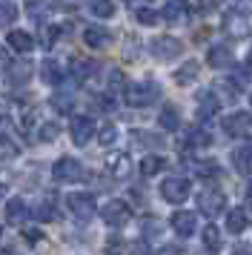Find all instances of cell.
<instances>
[{
    "mask_svg": "<svg viewBox=\"0 0 252 255\" xmlns=\"http://www.w3.org/2000/svg\"><path fill=\"white\" fill-rule=\"evenodd\" d=\"M160 95H163V89L155 81H135L124 86V101L129 106H149L160 101Z\"/></svg>",
    "mask_w": 252,
    "mask_h": 255,
    "instance_id": "6da1fadb",
    "label": "cell"
},
{
    "mask_svg": "<svg viewBox=\"0 0 252 255\" xmlns=\"http://www.w3.org/2000/svg\"><path fill=\"white\" fill-rule=\"evenodd\" d=\"M192 195V184H189V178H163V184H160V198L163 201H169V204H183L186 198Z\"/></svg>",
    "mask_w": 252,
    "mask_h": 255,
    "instance_id": "7a4b0ae2",
    "label": "cell"
},
{
    "mask_svg": "<svg viewBox=\"0 0 252 255\" xmlns=\"http://www.w3.org/2000/svg\"><path fill=\"white\" fill-rule=\"evenodd\" d=\"M52 178L57 184H78V181L86 178V172H83V163L78 158H60L52 169Z\"/></svg>",
    "mask_w": 252,
    "mask_h": 255,
    "instance_id": "3957f363",
    "label": "cell"
},
{
    "mask_svg": "<svg viewBox=\"0 0 252 255\" xmlns=\"http://www.w3.org/2000/svg\"><path fill=\"white\" fill-rule=\"evenodd\" d=\"M101 218L106 221V227H115V230H118V227H126V224L132 221V209H129L126 201H118V198H115V201H109V204L101 209Z\"/></svg>",
    "mask_w": 252,
    "mask_h": 255,
    "instance_id": "277c9868",
    "label": "cell"
},
{
    "mask_svg": "<svg viewBox=\"0 0 252 255\" xmlns=\"http://www.w3.org/2000/svg\"><path fill=\"white\" fill-rule=\"evenodd\" d=\"M66 207L78 221H89L92 215H95V198H92L89 192H72V195L66 198Z\"/></svg>",
    "mask_w": 252,
    "mask_h": 255,
    "instance_id": "5b68a950",
    "label": "cell"
},
{
    "mask_svg": "<svg viewBox=\"0 0 252 255\" xmlns=\"http://www.w3.org/2000/svg\"><path fill=\"white\" fill-rule=\"evenodd\" d=\"M224 132L232 138H250L252 135V112H232L224 121Z\"/></svg>",
    "mask_w": 252,
    "mask_h": 255,
    "instance_id": "8992f818",
    "label": "cell"
},
{
    "mask_svg": "<svg viewBox=\"0 0 252 255\" xmlns=\"http://www.w3.org/2000/svg\"><path fill=\"white\" fill-rule=\"evenodd\" d=\"M163 20L172 26H186L192 20V9H189V3L186 0H169L166 6H163Z\"/></svg>",
    "mask_w": 252,
    "mask_h": 255,
    "instance_id": "52a82bcc",
    "label": "cell"
},
{
    "mask_svg": "<svg viewBox=\"0 0 252 255\" xmlns=\"http://www.w3.org/2000/svg\"><path fill=\"white\" fill-rule=\"evenodd\" d=\"M69 132H72V140L78 146H86L92 140V135H95V121L89 115H75L72 124H69Z\"/></svg>",
    "mask_w": 252,
    "mask_h": 255,
    "instance_id": "ba28073f",
    "label": "cell"
},
{
    "mask_svg": "<svg viewBox=\"0 0 252 255\" xmlns=\"http://www.w3.org/2000/svg\"><path fill=\"white\" fill-rule=\"evenodd\" d=\"M181 52H183V46H181V40H178V37L160 35V37L152 40V55H155L158 60H172V58H178Z\"/></svg>",
    "mask_w": 252,
    "mask_h": 255,
    "instance_id": "9c48e42d",
    "label": "cell"
},
{
    "mask_svg": "<svg viewBox=\"0 0 252 255\" xmlns=\"http://www.w3.org/2000/svg\"><path fill=\"white\" fill-rule=\"evenodd\" d=\"M106 169H109L115 181H124V178L132 175V158L126 152H109L106 155Z\"/></svg>",
    "mask_w": 252,
    "mask_h": 255,
    "instance_id": "30bf717a",
    "label": "cell"
},
{
    "mask_svg": "<svg viewBox=\"0 0 252 255\" xmlns=\"http://www.w3.org/2000/svg\"><path fill=\"white\" fill-rule=\"evenodd\" d=\"M224 207H227V198H224V192H218V189H204L201 195H198V209L204 212V215H218V212H224Z\"/></svg>",
    "mask_w": 252,
    "mask_h": 255,
    "instance_id": "8fae6325",
    "label": "cell"
},
{
    "mask_svg": "<svg viewBox=\"0 0 252 255\" xmlns=\"http://www.w3.org/2000/svg\"><path fill=\"white\" fill-rule=\"evenodd\" d=\"M172 230L178 232L181 238H189L195 232V212H186V209H178L175 215H172Z\"/></svg>",
    "mask_w": 252,
    "mask_h": 255,
    "instance_id": "7c38bea8",
    "label": "cell"
},
{
    "mask_svg": "<svg viewBox=\"0 0 252 255\" xmlns=\"http://www.w3.org/2000/svg\"><path fill=\"white\" fill-rule=\"evenodd\" d=\"M232 166H235V172H241V175H252V146L250 143L235 146V152H232Z\"/></svg>",
    "mask_w": 252,
    "mask_h": 255,
    "instance_id": "4fadbf2b",
    "label": "cell"
},
{
    "mask_svg": "<svg viewBox=\"0 0 252 255\" xmlns=\"http://www.w3.org/2000/svg\"><path fill=\"white\" fill-rule=\"evenodd\" d=\"M83 40H86L89 49H103V46H109L112 35H109V29H103V26H86V29H83Z\"/></svg>",
    "mask_w": 252,
    "mask_h": 255,
    "instance_id": "5bb4252c",
    "label": "cell"
},
{
    "mask_svg": "<svg viewBox=\"0 0 252 255\" xmlns=\"http://www.w3.org/2000/svg\"><path fill=\"white\" fill-rule=\"evenodd\" d=\"M247 29H250V23H247V17L241 12H227L224 14V32L232 37H244L247 35Z\"/></svg>",
    "mask_w": 252,
    "mask_h": 255,
    "instance_id": "9a60e30c",
    "label": "cell"
},
{
    "mask_svg": "<svg viewBox=\"0 0 252 255\" xmlns=\"http://www.w3.org/2000/svg\"><path fill=\"white\" fill-rule=\"evenodd\" d=\"M26 218H29V204L23 198H11L6 204V221L9 224H23Z\"/></svg>",
    "mask_w": 252,
    "mask_h": 255,
    "instance_id": "2e32d148",
    "label": "cell"
},
{
    "mask_svg": "<svg viewBox=\"0 0 252 255\" xmlns=\"http://www.w3.org/2000/svg\"><path fill=\"white\" fill-rule=\"evenodd\" d=\"M221 109V101H218L215 92H201L198 95V118L204 121V118H212Z\"/></svg>",
    "mask_w": 252,
    "mask_h": 255,
    "instance_id": "e0dca14e",
    "label": "cell"
},
{
    "mask_svg": "<svg viewBox=\"0 0 252 255\" xmlns=\"http://www.w3.org/2000/svg\"><path fill=\"white\" fill-rule=\"evenodd\" d=\"M206 63L212 69H227V66H232V52L227 46H212L206 52Z\"/></svg>",
    "mask_w": 252,
    "mask_h": 255,
    "instance_id": "ac0fdd59",
    "label": "cell"
},
{
    "mask_svg": "<svg viewBox=\"0 0 252 255\" xmlns=\"http://www.w3.org/2000/svg\"><path fill=\"white\" fill-rule=\"evenodd\" d=\"M9 46L14 49L17 55H29L34 49V37L29 35V32H20V29H17V32H9Z\"/></svg>",
    "mask_w": 252,
    "mask_h": 255,
    "instance_id": "d6986e66",
    "label": "cell"
},
{
    "mask_svg": "<svg viewBox=\"0 0 252 255\" xmlns=\"http://www.w3.org/2000/svg\"><path fill=\"white\" fill-rule=\"evenodd\" d=\"M60 78H63V69H60V63L52 58H46L43 63H40V81L49 83V86H55V83H60Z\"/></svg>",
    "mask_w": 252,
    "mask_h": 255,
    "instance_id": "ffe728a7",
    "label": "cell"
},
{
    "mask_svg": "<svg viewBox=\"0 0 252 255\" xmlns=\"http://www.w3.org/2000/svg\"><path fill=\"white\" fill-rule=\"evenodd\" d=\"M247 224H250V215H247V209H229V215H227V230L232 232V235H238V232L247 230Z\"/></svg>",
    "mask_w": 252,
    "mask_h": 255,
    "instance_id": "44dd1931",
    "label": "cell"
},
{
    "mask_svg": "<svg viewBox=\"0 0 252 255\" xmlns=\"http://www.w3.org/2000/svg\"><path fill=\"white\" fill-rule=\"evenodd\" d=\"M158 124L166 129V132H175V129L181 127V112H178V106H172V104L163 106V109H160Z\"/></svg>",
    "mask_w": 252,
    "mask_h": 255,
    "instance_id": "7402d4cb",
    "label": "cell"
},
{
    "mask_svg": "<svg viewBox=\"0 0 252 255\" xmlns=\"http://www.w3.org/2000/svg\"><path fill=\"white\" fill-rule=\"evenodd\" d=\"M34 218L37 221H52L55 218V195H43L34 207Z\"/></svg>",
    "mask_w": 252,
    "mask_h": 255,
    "instance_id": "603a6c76",
    "label": "cell"
},
{
    "mask_svg": "<svg viewBox=\"0 0 252 255\" xmlns=\"http://www.w3.org/2000/svg\"><path fill=\"white\" fill-rule=\"evenodd\" d=\"M198 69H201V66H198L195 60H186V63H183L181 69L175 72V83H181V86L192 83V81H195V75H198Z\"/></svg>",
    "mask_w": 252,
    "mask_h": 255,
    "instance_id": "cb8c5ba5",
    "label": "cell"
},
{
    "mask_svg": "<svg viewBox=\"0 0 252 255\" xmlns=\"http://www.w3.org/2000/svg\"><path fill=\"white\" fill-rule=\"evenodd\" d=\"M135 17H137V23H143V26H155V23H160L163 12L152 9V6H140V9H135Z\"/></svg>",
    "mask_w": 252,
    "mask_h": 255,
    "instance_id": "d4e9b609",
    "label": "cell"
},
{
    "mask_svg": "<svg viewBox=\"0 0 252 255\" xmlns=\"http://www.w3.org/2000/svg\"><path fill=\"white\" fill-rule=\"evenodd\" d=\"M17 152H20V146H17L6 132H0V161H11V158H17Z\"/></svg>",
    "mask_w": 252,
    "mask_h": 255,
    "instance_id": "484cf974",
    "label": "cell"
},
{
    "mask_svg": "<svg viewBox=\"0 0 252 255\" xmlns=\"http://www.w3.org/2000/svg\"><path fill=\"white\" fill-rule=\"evenodd\" d=\"M160 169H166V161H163L160 155H146V158L140 161V172L143 175H158Z\"/></svg>",
    "mask_w": 252,
    "mask_h": 255,
    "instance_id": "4316f807",
    "label": "cell"
},
{
    "mask_svg": "<svg viewBox=\"0 0 252 255\" xmlns=\"http://www.w3.org/2000/svg\"><path fill=\"white\" fill-rule=\"evenodd\" d=\"M29 75H32V63H29V60H20V63H11V66H9V78H11V81H14V83H17V81H29Z\"/></svg>",
    "mask_w": 252,
    "mask_h": 255,
    "instance_id": "83f0119b",
    "label": "cell"
},
{
    "mask_svg": "<svg viewBox=\"0 0 252 255\" xmlns=\"http://www.w3.org/2000/svg\"><path fill=\"white\" fill-rule=\"evenodd\" d=\"M89 12L95 14V17H112L115 3L112 0H89Z\"/></svg>",
    "mask_w": 252,
    "mask_h": 255,
    "instance_id": "f1b7e54d",
    "label": "cell"
},
{
    "mask_svg": "<svg viewBox=\"0 0 252 255\" xmlns=\"http://www.w3.org/2000/svg\"><path fill=\"white\" fill-rule=\"evenodd\" d=\"M204 247H209L212 253L221 250V232H218V227H212V224L204 227Z\"/></svg>",
    "mask_w": 252,
    "mask_h": 255,
    "instance_id": "f546056e",
    "label": "cell"
},
{
    "mask_svg": "<svg viewBox=\"0 0 252 255\" xmlns=\"http://www.w3.org/2000/svg\"><path fill=\"white\" fill-rule=\"evenodd\" d=\"M57 135H60V124H55V121H46V124L37 127V138L46 140V143H49V140H55Z\"/></svg>",
    "mask_w": 252,
    "mask_h": 255,
    "instance_id": "4dcf8cb0",
    "label": "cell"
},
{
    "mask_svg": "<svg viewBox=\"0 0 252 255\" xmlns=\"http://www.w3.org/2000/svg\"><path fill=\"white\" fill-rule=\"evenodd\" d=\"M195 172L201 175V178H212V175L221 172V166H218V161H195Z\"/></svg>",
    "mask_w": 252,
    "mask_h": 255,
    "instance_id": "1f68e13d",
    "label": "cell"
},
{
    "mask_svg": "<svg viewBox=\"0 0 252 255\" xmlns=\"http://www.w3.org/2000/svg\"><path fill=\"white\" fill-rule=\"evenodd\" d=\"M115 138H118V129H115V124H103V127L98 129V140H101V146H112Z\"/></svg>",
    "mask_w": 252,
    "mask_h": 255,
    "instance_id": "d6a6232c",
    "label": "cell"
},
{
    "mask_svg": "<svg viewBox=\"0 0 252 255\" xmlns=\"http://www.w3.org/2000/svg\"><path fill=\"white\" fill-rule=\"evenodd\" d=\"M14 20H17V6L0 3V26H11Z\"/></svg>",
    "mask_w": 252,
    "mask_h": 255,
    "instance_id": "836d02e7",
    "label": "cell"
},
{
    "mask_svg": "<svg viewBox=\"0 0 252 255\" xmlns=\"http://www.w3.org/2000/svg\"><path fill=\"white\" fill-rule=\"evenodd\" d=\"M72 106H75V98L72 95H55L52 98V109L55 112H72Z\"/></svg>",
    "mask_w": 252,
    "mask_h": 255,
    "instance_id": "e575fe53",
    "label": "cell"
},
{
    "mask_svg": "<svg viewBox=\"0 0 252 255\" xmlns=\"http://www.w3.org/2000/svg\"><path fill=\"white\" fill-rule=\"evenodd\" d=\"M89 72H92V63H89V60H83V58H75V60H72V75H75L78 81H83Z\"/></svg>",
    "mask_w": 252,
    "mask_h": 255,
    "instance_id": "d590c367",
    "label": "cell"
},
{
    "mask_svg": "<svg viewBox=\"0 0 252 255\" xmlns=\"http://www.w3.org/2000/svg\"><path fill=\"white\" fill-rule=\"evenodd\" d=\"M209 143H212V135H209V132H201V129H198V132L189 135V146H209Z\"/></svg>",
    "mask_w": 252,
    "mask_h": 255,
    "instance_id": "8d00e7d4",
    "label": "cell"
},
{
    "mask_svg": "<svg viewBox=\"0 0 252 255\" xmlns=\"http://www.w3.org/2000/svg\"><path fill=\"white\" fill-rule=\"evenodd\" d=\"M46 3H52V0H23V6H26L34 17H37L40 12H46Z\"/></svg>",
    "mask_w": 252,
    "mask_h": 255,
    "instance_id": "74e56055",
    "label": "cell"
},
{
    "mask_svg": "<svg viewBox=\"0 0 252 255\" xmlns=\"http://www.w3.org/2000/svg\"><path fill=\"white\" fill-rule=\"evenodd\" d=\"M126 253H129V255H149V250H146V244H143V241H135V244H129V247H126Z\"/></svg>",
    "mask_w": 252,
    "mask_h": 255,
    "instance_id": "f35d334b",
    "label": "cell"
},
{
    "mask_svg": "<svg viewBox=\"0 0 252 255\" xmlns=\"http://www.w3.org/2000/svg\"><path fill=\"white\" fill-rule=\"evenodd\" d=\"M60 32H63L60 26H49V29H46V46H52L57 37H60Z\"/></svg>",
    "mask_w": 252,
    "mask_h": 255,
    "instance_id": "ab89813d",
    "label": "cell"
},
{
    "mask_svg": "<svg viewBox=\"0 0 252 255\" xmlns=\"http://www.w3.org/2000/svg\"><path fill=\"white\" fill-rule=\"evenodd\" d=\"M109 86H124V75H121L118 69L109 72Z\"/></svg>",
    "mask_w": 252,
    "mask_h": 255,
    "instance_id": "60d3db41",
    "label": "cell"
},
{
    "mask_svg": "<svg viewBox=\"0 0 252 255\" xmlns=\"http://www.w3.org/2000/svg\"><path fill=\"white\" fill-rule=\"evenodd\" d=\"M26 238H29V241H40V238H43V232H40V230H26Z\"/></svg>",
    "mask_w": 252,
    "mask_h": 255,
    "instance_id": "b9f144b4",
    "label": "cell"
},
{
    "mask_svg": "<svg viewBox=\"0 0 252 255\" xmlns=\"http://www.w3.org/2000/svg\"><path fill=\"white\" fill-rule=\"evenodd\" d=\"M158 255H181V247H163Z\"/></svg>",
    "mask_w": 252,
    "mask_h": 255,
    "instance_id": "7bdbcfd3",
    "label": "cell"
},
{
    "mask_svg": "<svg viewBox=\"0 0 252 255\" xmlns=\"http://www.w3.org/2000/svg\"><path fill=\"white\" fill-rule=\"evenodd\" d=\"M215 9V0H201V12H212Z\"/></svg>",
    "mask_w": 252,
    "mask_h": 255,
    "instance_id": "ee69618b",
    "label": "cell"
},
{
    "mask_svg": "<svg viewBox=\"0 0 252 255\" xmlns=\"http://www.w3.org/2000/svg\"><path fill=\"white\" fill-rule=\"evenodd\" d=\"M247 204H250V207H252V181H250V184H247Z\"/></svg>",
    "mask_w": 252,
    "mask_h": 255,
    "instance_id": "f6af8a7d",
    "label": "cell"
},
{
    "mask_svg": "<svg viewBox=\"0 0 252 255\" xmlns=\"http://www.w3.org/2000/svg\"><path fill=\"white\" fill-rule=\"evenodd\" d=\"M235 255H252L250 250H244V247H241V250H235Z\"/></svg>",
    "mask_w": 252,
    "mask_h": 255,
    "instance_id": "bcb514c9",
    "label": "cell"
},
{
    "mask_svg": "<svg viewBox=\"0 0 252 255\" xmlns=\"http://www.w3.org/2000/svg\"><path fill=\"white\" fill-rule=\"evenodd\" d=\"M6 195V184H0V198Z\"/></svg>",
    "mask_w": 252,
    "mask_h": 255,
    "instance_id": "7dc6e473",
    "label": "cell"
},
{
    "mask_svg": "<svg viewBox=\"0 0 252 255\" xmlns=\"http://www.w3.org/2000/svg\"><path fill=\"white\" fill-rule=\"evenodd\" d=\"M247 66H250V69H252V52H250V58H247Z\"/></svg>",
    "mask_w": 252,
    "mask_h": 255,
    "instance_id": "c3c4849f",
    "label": "cell"
},
{
    "mask_svg": "<svg viewBox=\"0 0 252 255\" xmlns=\"http://www.w3.org/2000/svg\"><path fill=\"white\" fill-rule=\"evenodd\" d=\"M124 3H135V0H124Z\"/></svg>",
    "mask_w": 252,
    "mask_h": 255,
    "instance_id": "681fc988",
    "label": "cell"
},
{
    "mask_svg": "<svg viewBox=\"0 0 252 255\" xmlns=\"http://www.w3.org/2000/svg\"><path fill=\"white\" fill-rule=\"evenodd\" d=\"M0 238H3V227H0Z\"/></svg>",
    "mask_w": 252,
    "mask_h": 255,
    "instance_id": "f907efd6",
    "label": "cell"
},
{
    "mask_svg": "<svg viewBox=\"0 0 252 255\" xmlns=\"http://www.w3.org/2000/svg\"><path fill=\"white\" fill-rule=\"evenodd\" d=\"M250 101H252V95H250Z\"/></svg>",
    "mask_w": 252,
    "mask_h": 255,
    "instance_id": "816d5d0a",
    "label": "cell"
}]
</instances>
